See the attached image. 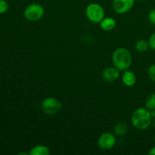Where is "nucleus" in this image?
<instances>
[{
  "mask_svg": "<svg viewBox=\"0 0 155 155\" xmlns=\"http://www.w3.org/2000/svg\"><path fill=\"white\" fill-rule=\"evenodd\" d=\"M100 27L104 31H110L116 27V20L113 18H104V19L99 23Z\"/></svg>",
  "mask_w": 155,
  "mask_h": 155,
  "instance_id": "9d476101",
  "label": "nucleus"
},
{
  "mask_svg": "<svg viewBox=\"0 0 155 155\" xmlns=\"http://www.w3.org/2000/svg\"><path fill=\"white\" fill-rule=\"evenodd\" d=\"M132 54L128 49L119 48L114 51L112 54V63L114 67L120 71L128 70L132 64Z\"/></svg>",
  "mask_w": 155,
  "mask_h": 155,
  "instance_id": "f03ea898",
  "label": "nucleus"
},
{
  "mask_svg": "<svg viewBox=\"0 0 155 155\" xmlns=\"http://www.w3.org/2000/svg\"><path fill=\"white\" fill-rule=\"evenodd\" d=\"M122 82L124 85H125L127 87L133 86L136 83V74L133 71H129V69L124 71L122 75Z\"/></svg>",
  "mask_w": 155,
  "mask_h": 155,
  "instance_id": "1a4fd4ad",
  "label": "nucleus"
},
{
  "mask_svg": "<svg viewBox=\"0 0 155 155\" xmlns=\"http://www.w3.org/2000/svg\"><path fill=\"white\" fill-rule=\"evenodd\" d=\"M41 108L45 114L54 115L61 110L62 104L58 98L54 97H48L42 101Z\"/></svg>",
  "mask_w": 155,
  "mask_h": 155,
  "instance_id": "20e7f679",
  "label": "nucleus"
},
{
  "mask_svg": "<svg viewBox=\"0 0 155 155\" xmlns=\"http://www.w3.org/2000/svg\"><path fill=\"white\" fill-rule=\"evenodd\" d=\"M86 15L89 21L93 24H99L105 16V12L101 5L91 3L86 8Z\"/></svg>",
  "mask_w": 155,
  "mask_h": 155,
  "instance_id": "7ed1b4c3",
  "label": "nucleus"
},
{
  "mask_svg": "<svg viewBox=\"0 0 155 155\" xmlns=\"http://www.w3.org/2000/svg\"><path fill=\"white\" fill-rule=\"evenodd\" d=\"M145 106L148 110H151L153 109H155V93L149 94L146 97L145 101Z\"/></svg>",
  "mask_w": 155,
  "mask_h": 155,
  "instance_id": "4468645a",
  "label": "nucleus"
},
{
  "mask_svg": "<svg viewBox=\"0 0 155 155\" xmlns=\"http://www.w3.org/2000/svg\"><path fill=\"white\" fill-rule=\"evenodd\" d=\"M135 48H136V51L139 52H145L149 48L148 41L145 40V39H139L136 42Z\"/></svg>",
  "mask_w": 155,
  "mask_h": 155,
  "instance_id": "ddd939ff",
  "label": "nucleus"
},
{
  "mask_svg": "<svg viewBox=\"0 0 155 155\" xmlns=\"http://www.w3.org/2000/svg\"><path fill=\"white\" fill-rule=\"evenodd\" d=\"M148 44H149V48L155 51V32L150 36L148 39Z\"/></svg>",
  "mask_w": 155,
  "mask_h": 155,
  "instance_id": "f3484780",
  "label": "nucleus"
},
{
  "mask_svg": "<svg viewBox=\"0 0 155 155\" xmlns=\"http://www.w3.org/2000/svg\"><path fill=\"white\" fill-rule=\"evenodd\" d=\"M148 154L149 155H155V146L153 147V148H151V149L149 150Z\"/></svg>",
  "mask_w": 155,
  "mask_h": 155,
  "instance_id": "6ab92c4d",
  "label": "nucleus"
},
{
  "mask_svg": "<svg viewBox=\"0 0 155 155\" xmlns=\"http://www.w3.org/2000/svg\"><path fill=\"white\" fill-rule=\"evenodd\" d=\"M136 0H113V9L117 14H125L130 12Z\"/></svg>",
  "mask_w": 155,
  "mask_h": 155,
  "instance_id": "0eeeda50",
  "label": "nucleus"
},
{
  "mask_svg": "<svg viewBox=\"0 0 155 155\" xmlns=\"http://www.w3.org/2000/svg\"><path fill=\"white\" fill-rule=\"evenodd\" d=\"M45 14L44 8L38 3H32L25 8L24 16L29 21H37L40 20Z\"/></svg>",
  "mask_w": 155,
  "mask_h": 155,
  "instance_id": "39448f33",
  "label": "nucleus"
},
{
  "mask_svg": "<svg viewBox=\"0 0 155 155\" xmlns=\"http://www.w3.org/2000/svg\"><path fill=\"white\" fill-rule=\"evenodd\" d=\"M129 130L128 124L125 122H120L114 127V133L117 136H122L127 133Z\"/></svg>",
  "mask_w": 155,
  "mask_h": 155,
  "instance_id": "f8f14e48",
  "label": "nucleus"
},
{
  "mask_svg": "<svg viewBox=\"0 0 155 155\" xmlns=\"http://www.w3.org/2000/svg\"><path fill=\"white\" fill-rule=\"evenodd\" d=\"M152 117L150 110L146 107H139L133 113L131 123L135 128L139 130H145L151 126Z\"/></svg>",
  "mask_w": 155,
  "mask_h": 155,
  "instance_id": "f257e3e1",
  "label": "nucleus"
},
{
  "mask_svg": "<svg viewBox=\"0 0 155 155\" xmlns=\"http://www.w3.org/2000/svg\"><path fill=\"white\" fill-rule=\"evenodd\" d=\"M150 113H151V116L152 117V119L155 118V109H153V110H150Z\"/></svg>",
  "mask_w": 155,
  "mask_h": 155,
  "instance_id": "aec40b11",
  "label": "nucleus"
},
{
  "mask_svg": "<svg viewBox=\"0 0 155 155\" xmlns=\"http://www.w3.org/2000/svg\"><path fill=\"white\" fill-rule=\"evenodd\" d=\"M154 142H155V133H154Z\"/></svg>",
  "mask_w": 155,
  "mask_h": 155,
  "instance_id": "5701e85b",
  "label": "nucleus"
},
{
  "mask_svg": "<svg viewBox=\"0 0 155 155\" xmlns=\"http://www.w3.org/2000/svg\"><path fill=\"white\" fill-rule=\"evenodd\" d=\"M101 77L107 83H114L120 77V71L115 67H108L102 71Z\"/></svg>",
  "mask_w": 155,
  "mask_h": 155,
  "instance_id": "6e6552de",
  "label": "nucleus"
},
{
  "mask_svg": "<svg viewBox=\"0 0 155 155\" xmlns=\"http://www.w3.org/2000/svg\"><path fill=\"white\" fill-rule=\"evenodd\" d=\"M148 18L150 22L152 24H154V25H155V8L152 9V10L149 12Z\"/></svg>",
  "mask_w": 155,
  "mask_h": 155,
  "instance_id": "a211bd4d",
  "label": "nucleus"
},
{
  "mask_svg": "<svg viewBox=\"0 0 155 155\" xmlns=\"http://www.w3.org/2000/svg\"><path fill=\"white\" fill-rule=\"evenodd\" d=\"M136 1H145V0H136Z\"/></svg>",
  "mask_w": 155,
  "mask_h": 155,
  "instance_id": "4be33fe9",
  "label": "nucleus"
},
{
  "mask_svg": "<svg viewBox=\"0 0 155 155\" xmlns=\"http://www.w3.org/2000/svg\"><path fill=\"white\" fill-rule=\"evenodd\" d=\"M28 154L30 155H49L51 154V151L45 145H38L33 147Z\"/></svg>",
  "mask_w": 155,
  "mask_h": 155,
  "instance_id": "9b49d317",
  "label": "nucleus"
},
{
  "mask_svg": "<svg viewBox=\"0 0 155 155\" xmlns=\"http://www.w3.org/2000/svg\"><path fill=\"white\" fill-rule=\"evenodd\" d=\"M116 142L117 139L114 134L105 132L98 137V146L101 151H107L111 150L115 146Z\"/></svg>",
  "mask_w": 155,
  "mask_h": 155,
  "instance_id": "423d86ee",
  "label": "nucleus"
},
{
  "mask_svg": "<svg viewBox=\"0 0 155 155\" xmlns=\"http://www.w3.org/2000/svg\"><path fill=\"white\" fill-rule=\"evenodd\" d=\"M151 126L155 129V118L152 119V122H151Z\"/></svg>",
  "mask_w": 155,
  "mask_h": 155,
  "instance_id": "412c9836",
  "label": "nucleus"
},
{
  "mask_svg": "<svg viewBox=\"0 0 155 155\" xmlns=\"http://www.w3.org/2000/svg\"><path fill=\"white\" fill-rule=\"evenodd\" d=\"M148 76L151 81L155 83V64L151 65L148 69Z\"/></svg>",
  "mask_w": 155,
  "mask_h": 155,
  "instance_id": "2eb2a0df",
  "label": "nucleus"
},
{
  "mask_svg": "<svg viewBox=\"0 0 155 155\" xmlns=\"http://www.w3.org/2000/svg\"><path fill=\"white\" fill-rule=\"evenodd\" d=\"M8 3L5 0H0V15L4 14L8 10Z\"/></svg>",
  "mask_w": 155,
  "mask_h": 155,
  "instance_id": "dca6fc26",
  "label": "nucleus"
}]
</instances>
